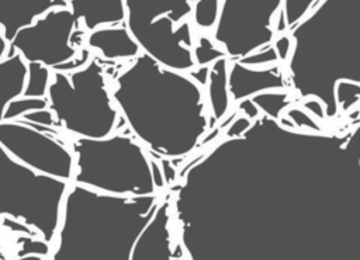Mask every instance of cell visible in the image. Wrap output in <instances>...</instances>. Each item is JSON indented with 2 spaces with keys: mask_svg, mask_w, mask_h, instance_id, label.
<instances>
[{
  "mask_svg": "<svg viewBox=\"0 0 360 260\" xmlns=\"http://www.w3.org/2000/svg\"><path fill=\"white\" fill-rule=\"evenodd\" d=\"M7 49H8V42L6 41L3 32H0V62L4 59V55H6Z\"/></svg>",
  "mask_w": 360,
  "mask_h": 260,
  "instance_id": "836d02e7",
  "label": "cell"
},
{
  "mask_svg": "<svg viewBox=\"0 0 360 260\" xmlns=\"http://www.w3.org/2000/svg\"><path fill=\"white\" fill-rule=\"evenodd\" d=\"M0 145L20 163L63 181L73 176L75 156L58 139L20 121L0 122Z\"/></svg>",
  "mask_w": 360,
  "mask_h": 260,
  "instance_id": "30bf717a",
  "label": "cell"
},
{
  "mask_svg": "<svg viewBox=\"0 0 360 260\" xmlns=\"http://www.w3.org/2000/svg\"><path fill=\"white\" fill-rule=\"evenodd\" d=\"M193 56H194L195 67H200V66H210L212 62L226 55L221 48H218L214 44V41H211L207 37H201L198 39V44L194 45Z\"/></svg>",
  "mask_w": 360,
  "mask_h": 260,
  "instance_id": "7402d4cb",
  "label": "cell"
},
{
  "mask_svg": "<svg viewBox=\"0 0 360 260\" xmlns=\"http://www.w3.org/2000/svg\"><path fill=\"white\" fill-rule=\"evenodd\" d=\"M335 98L339 110L349 111L360 100V84L340 82L335 89Z\"/></svg>",
  "mask_w": 360,
  "mask_h": 260,
  "instance_id": "603a6c76",
  "label": "cell"
},
{
  "mask_svg": "<svg viewBox=\"0 0 360 260\" xmlns=\"http://www.w3.org/2000/svg\"><path fill=\"white\" fill-rule=\"evenodd\" d=\"M49 83H51L49 67L37 62L27 63V79H25L22 97L46 98Z\"/></svg>",
  "mask_w": 360,
  "mask_h": 260,
  "instance_id": "ac0fdd59",
  "label": "cell"
},
{
  "mask_svg": "<svg viewBox=\"0 0 360 260\" xmlns=\"http://www.w3.org/2000/svg\"><path fill=\"white\" fill-rule=\"evenodd\" d=\"M46 100L56 124L79 138H105L115 129L118 111L97 58L77 70L56 72Z\"/></svg>",
  "mask_w": 360,
  "mask_h": 260,
  "instance_id": "5b68a950",
  "label": "cell"
},
{
  "mask_svg": "<svg viewBox=\"0 0 360 260\" xmlns=\"http://www.w3.org/2000/svg\"><path fill=\"white\" fill-rule=\"evenodd\" d=\"M304 108H307L308 111H311L315 117L318 118H325V110L321 101L315 100V98H309V101L304 103Z\"/></svg>",
  "mask_w": 360,
  "mask_h": 260,
  "instance_id": "d6a6232c",
  "label": "cell"
},
{
  "mask_svg": "<svg viewBox=\"0 0 360 260\" xmlns=\"http://www.w3.org/2000/svg\"><path fill=\"white\" fill-rule=\"evenodd\" d=\"M319 0H283L281 14L274 32H283L298 24Z\"/></svg>",
  "mask_w": 360,
  "mask_h": 260,
  "instance_id": "e0dca14e",
  "label": "cell"
},
{
  "mask_svg": "<svg viewBox=\"0 0 360 260\" xmlns=\"http://www.w3.org/2000/svg\"><path fill=\"white\" fill-rule=\"evenodd\" d=\"M250 124H252V119H249L243 114L239 117H235V121L225 128V138H235L242 135L250 126Z\"/></svg>",
  "mask_w": 360,
  "mask_h": 260,
  "instance_id": "f546056e",
  "label": "cell"
},
{
  "mask_svg": "<svg viewBox=\"0 0 360 260\" xmlns=\"http://www.w3.org/2000/svg\"><path fill=\"white\" fill-rule=\"evenodd\" d=\"M87 45L103 58L111 60L135 59L141 53V48L125 25H108L90 31Z\"/></svg>",
  "mask_w": 360,
  "mask_h": 260,
  "instance_id": "4fadbf2b",
  "label": "cell"
},
{
  "mask_svg": "<svg viewBox=\"0 0 360 260\" xmlns=\"http://www.w3.org/2000/svg\"><path fill=\"white\" fill-rule=\"evenodd\" d=\"M111 97L135 138L165 160L191 155L211 131L201 84L146 53L115 77Z\"/></svg>",
  "mask_w": 360,
  "mask_h": 260,
  "instance_id": "6da1fadb",
  "label": "cell"
},
{
  "mask_svg": "<svg viewBox=\"0 0 360 260\" xmlns=\"http://www.w3.org/2000/svg\"><path fill=\"white\" fill-rule=\"evenodd\" d=\"M68 190V181L30 169L0 145V218L20 221L51 243L59 228Z\"/></svg>",
  "mask_w": 360,
  "mask_h": 260,
  "instance_id": "52a82bcc",
  "label": "cell"
},
{
  "mask_svg": "<svg viewBox=\"0 0 360 260\" xmlns=\"http://www.w3.org/2000/svg\"><path fill=\"white\" fill-rule=\"evenodd\" d=\"M1 223H3V226L11 229V232H20V233L32 235V236H34V233H35V232H34L30 226H27L25 223L20 222V221H15V219H11V218H8V216H3V218H1Z\"/></svg>",
  "mask_w": 360,
  "mask_h": 260,
  "instance_id": "4dcf8cb0",
  "label": "cell"
},
{
  "mask_svg": "<svg viewBox=\"0 0 360 260\" xmlns=\"http://www.w3.org/2000/svg\"><path fill=\"white\" fill-rule=\"evenodd\" d=\"M273 46H274V51L277 53L278 62H287V59H288V56L291 53V49H292V41H291L290 35H287V34L280 35L273 42Z\"/></svg>",
  "mask_w": 360,
  "mask_h": 260,
  "instance_id": "f1b7e54d",
  "label": "cell"
},
{
  "mask_svg": "<svg viewBox=\"0 0 360 260\" xmlns=\"http://www.w3.org/2000/svg\"><path fill=\"white\" fill-rule=\"evenodd\" d=\"M90 60V52L89 49H82L80 51V55L75 56L72 60L58 66L55 70L56 72H63V73H69V72H73V70H77L80 67H83L84 65H87V62Z\"/></svg>",
  "mask_w": 360,
  "mask_h": 260,
  "instance_id": "83f0119b",
  "label": "cell"
},
{
  "mask_svg": "<svg viewBox=\"0 0 360 260\" xmlns=\"http://www.w3.org/2000/svg\"><path fill=\"white\" fill-rule=\"evenodd\" d=\"M162 197H121L69 187L49 260H134L136 242Z\"/></svg>",
  "mask_w": 360,
  "mask_h": 260,
  "instance_id": "3957f363",
  "label": "cell"
},
{
  "mask_svg": "<svg viewBox=\"0 0 360 260\" xmlns=\"http://www.w3.org/2000/svg\"><path fill=\"white\" fill-rule=\"evenodd\" d=\"M238 62L245 66H249V67H259V66H267L271 63H277L278 58H277L273 44H270L267 46H263V48L238 59Z\"/></svg>",
  "mask_w": 360,
  "mask_h": 260,
  "instance_id": "cb8c5ba5",
  "label": "cell"
},
{
  "mask_svg": "<svg viewBox=\"0 0 360 260\" xmlns=\"http://www.w3.org/2000/svg\"><path fill=\"white\" fill-rule=\"evenodd\" d=\"M288 82L302 98L322 103L325 118L338 115L335 89L360 84V0H319L290 28Z\"/></svg>",
  "mask_w": 360,
  "mask_h": 260,
  "instance_id": "7a4b0ae2",
  "label": "cell"
},
{
  "mask_svg": "<svg viewBox=\"0 0 360 260\" xmlns=\"http://www.w3.org/2000/svg\"><path fill=\"white\" fill-rule=\"evenodd\" d=\"M228 67L229 59L222 56L210 65L208 72V91L207 101L210 108V126L211 129L224 118L229 108L231 96L228 91Z\"/></svg>",
  "mask_w": 360,
  "mask_h": 260,
  "instance_id": "9a60e30c",
  "label": "cell"
},
{
  "mask_svg": "<svg viewBox=\"0 0 360 260\" xmlns=\"http://www.w3.org/2000/svg\"><path fill=\"white\" fill-rule=\"evenodd\" d=\"M252 103L257 107L260 114L278 119L281 112L290 105V98L285 90H270L253 96Z\"/></svg>",
  "mask_w": 360,
  "mask_h": 260,
  "instance_id": "d6986e66",
  "label": "cell"
},
{
  "mask_svg": "<svg viewBox=\"0 0 360 260\" xmlns=\"http://www.w3.org/2000/svg\"><path fill=\"white\" fill-rule=\"evenodd\" d=\"M68 0H0V27L7 42L53 8H66Z\"/></svg>",
  "mask_w": 360,
  "mask_h": 260,
  "instance_id": "7c38bea8",
  "label": "cell"
},
{
  "mask_svg": "<svg viewBox=\"0 0 360 260\" xmlns=\"http://www.w3.org/2000/svg\"><path fill=\"white\" fill-rule=\"evenodd\" d=\"M75 184L121 197L153 195L166 181L139 142L127 135L77 138L72 143Z\"/></svg>",
  "mask_w": 360,
  "mask_h": 260,
  "instance_id": "277c9868",
  "label": "cell"
},
{
  "mask_svg": "<svg viewBox=\"0 0 360 260\" xmlns=\"http://www.w3.org/2000/svg\"><path fill=\"white\" fill-rule=\"evenodd\" d=\"M222 0H194L193 20L201 30L215 28L219 17Z\"/></svg>",
  "mask_w": 360,
  "mask_h": 260,
  "instance_id": "ffe728a7",
  "label": "cell"
},
{
  "mask_svg": "<svg viewBox=\"0 0 360 260\" xmlns=\"http://www.w3.org/2000/svg\"><path fill=\"white\" fill-rule=\"evenodd\" d=\"M18 243L21 246L18 250V257L27 256V254L46 256L49 253V243H46L42 239H35L32 235H25L20 238Z\"/></svg>",
  "mask_w": 360,
  "mask_h": 260,
  "instance_id": "d4e9b609",
  "label": "cell"
},
{
  "mask_svg": "<svg viewBox=\"0 0 360 260\" xmlns=\"http://www.w3.org/2000/svg\"><path fill=\"white\" fill-rule=\"evenodd\" d=\"M191 14L190 0H125V27L142 53L183 73L195 67Z\"/></svg>",
  "mask_w": 360,
  "mask_h": 260,
  "instance_id": "8992f818",
  "label": "cell"
},
{
  "mask_svg": "<svg viewBox=\"0 0 360 260\" xmlns=\"http://www.w3.org/2000/svg\"><path fill=\"white\" fill-rule=\"evenodd\" d=\"M287 80L278 65L270 67H249L232 60L228 67V91L232 101L252 98L270 90H285Z\"/></svg>",
  "mask_w": 360,
  "mask_h": 260,
  "instance_id": "8fae6325",
  "label": "cell"
},
{
  "mask_svg": "<svg viewBox=\"0 0 360 260\" xmlns=\"http://www.w3.org/2000/svg\"><path fill=\"white\" fill-rule=\"evenodd\" d=\"M27 79V62L20 53H13L0 62V122L7 105L22 96Z\"/></svg>",
  "mask_w": 360,
  "mask_h": 260,
  "instance_id": "2e32d148",
  "label": "cell"
},
{
  "mask_svg": "<svg viewBox=\"0 0 360 260\" xmlns=\"http://www.w3.org/2000/svg\"><path fill=\"white\" fill-rule=\"evenodd\" d=\"M239 110L242 111L243 115H246L249 119H256L259 115H260V111L257 110V107L252 103L250 98H246V100H242L240 104H239Z\"/></svg>",
  "mask_w": 360,
  "mask_h": 260,
  "instance_id": "1f68e13d",
  "label": "cell"
},
{
  "mask_svg": "<svg viewBox=\"0 0 360 260\" xmlns=\"http://www.w3.org/2000/svg\"><path fill=\"white\" fill-rule=\"evenodd\" d=\"M285 115L292 121L294 126L302 128V129H314V131H321L319 125L302 110L300 108H291L285 112Z\"/></svg>",
  "mask_w": 360,
  "mask_h": 260,
  "instance_id": "4316f807",
  "label": "cell"
},
{
  "mask_svg": "<svg viewBox=\"0 0 360 260\" xmlns=\"http://www.w3.org/2000/svg\"><path fill=\"white\" fill-rule=\"evenodd\" d=\"M42 108H48V100L46 98L22 97L21 96V97L14 98L7 105V108L4 111V115H3V121H17L22 115H25L31 111L42 110Z\"/></svg>",
  "mask_w": 360,
  "mask_h": 260,
  "instance_id": "44dd1931",
  "label": "cell"
},
{
  "mask_svg": "<svg viewBox=\"0 0 360 260\" xmlns=\"http://www.w3.org/2000/svg\"><path fill=\"white\" fill-rule=\"evenodd\" d=\"M22 121L35 124V125H41V126H52L56 124L55 115L49 108H42V110H37V111H31L25 115L21 117Z\"/></svg>",
  "mask_w": 360,
  "mask_h": 260,
  "instance_id": "484cf974",
  "label": "cell"
},
{
  "mask_svg": "<svg viewBox=\"0 0 360 260\" xmlns=\"http://www.w3.org/2000/svg\"><path fill=\"white\" fill-rule=\"evenodd\" d=\"M77 24L68 7L49 10L32 25L15 34L8 42V56L20 53L27 63L37 62L56 69L77 55L73 45Z\"/></svg>",
  "mask_w": 360,
  "mask_h": 260,
  "instance_id": "9c48e42d",
  "label": "cell"
},
{
  "mask_svg": "<svg viewBox=\"0 0 360 260\" xmlns=\"http://www.w3.org/2000/svg\"><path fill=\"white\" fill-rule=\"evenodd\" d=\"M281 4L283 0H222L214 44L233 60L273 44V17Z\"/></svg>",
  "mask_w": 360,
  "mask_h": 260,
  "instance_id": "ba28073f",
  "label": "cell"
},
{
  "mask_svg": "<svg viewBox=\"0 0 360 260\" xmlns=\"http://www.w3.org/2000/svg\"><path fill=\"white\" fill-rule=\"evenodd\" d=\"M68 3L73 17L82 20L90 31L125 22V0H69Z\"/></svg>",
  "mask_w": 360,
  "mask_h": 260,
  "instance_id": "5bb4252c",
  "label": "cell"
},
{
  "mask_svg": "<svg viewBox=\"0 0 360 260\" xmlns=\"http://www.w3.org/2000/svg\"><path fill=\"white\" fill-rule=\"evenodd\" d=\"M17 260H42V256H37V254H27V256H20Z\"/></svg>",
  "mask_w": 360,
  "mask_h": 260,
  "instance_id": "e575fe53",
  "label": "cell"
}]
</instances>
